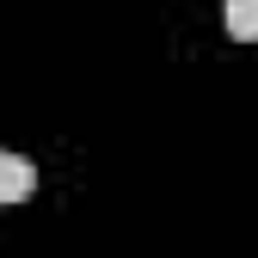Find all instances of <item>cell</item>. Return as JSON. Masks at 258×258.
I'll return each instance as SVG.
<instances>
[{"instance_id": "obj_1", "label": "cell", "mask_w": 258, "mask_h": 258, "mask_svg": "<svg viewBox=\"0 0 258 258\" xmlns=\"http://www.w3.org/2000/svg\"><path fill=\"white\" fill-rule=\"evenodd\" d=\"M31 184H37V166H31L25 154H7V148H0V203H25Z\"/></svg>"}, {"instance_id": "obj_2", "label": "cell", "mask_w": 258, "mask_h": 258, "mask_svg": "<svg viewBox=\"0 0 258 258\" xmlns=\"http://www.w3.org/2000/svg\"><path fill=\"white\" fill-rule=\"evenodd\" d=\"M221 25L234 43H258V0H221Z\"/></svg>"}]
</instances>
